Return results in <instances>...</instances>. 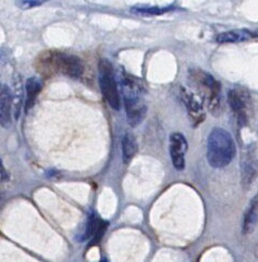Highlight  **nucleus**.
<instances>
[{
    "label": "nucleus",
    "instance_id": "6",
    "mask_svg": "<svg viewBox=\"0 0 258 262\" xmlns=\"http://www.w3.org/2000/svg\"><path fill=\"white\" fill-rule=\"evenodd\" d=\"M228 101L230 108L238 119L239 125H246L248 121V111L251 108V96L244 89H233L228 92Z\"/></svg>",
    "mask_w": 258,
    "mask_h": 262
},
{
    "label": "nucleus",
    "instance_id": "16",
    "mask_svg": "<svg viewBox=\"0 0 258 262\" xmlns=\"http://www.w3.org/2000/svg\"><path fill=\"white\" fill-rule=\"evenodd\" d=\"M172 7H149V6H136L132 8V12L139 13V14H146V15H159L170 11Z\"/></svg>",
    "mask_w": 258,
    "mask_h": 262
},
{
    "label": "nucleus",
    "instance_id": "1",
    "mask_svg": "<svg viewBox=\"0 0 258 262\" xmlns=\"http://www.w3.org/2000/svg\"><path fill=\"white\" fill-rule=\"evenodd\" d=\"M121 93L128 124L132 127L139 126L147 113L144 86L137 78L125 74L121 78Z\"/></svg>",
    "mask_w": 258,
    "mask_h": 262
},
{
    "label": "nucleus",
    "instance_id": "15",
    "mask_svg": "<svg viewBox=\"0 0 258 262\" xmlns=\"http://www.w3.org/2000/svg\"><path fill=\"white\" fill-rule=\"evenodd\" d=\"M101 219H98L95 215H92L89 217L88 223H86V226L84 229V232L81 236V241H88V239H92L94 237V235L97 232L99 225H100Z\"/></svg>",
    "mask_w": 258,
    "mask_h": 262
},
{
    "label": "nucleus",
    "instance_id": "8",
    "mask_svg": "<svg viewBox=\"0 0 258 262\" xmlns=\"http://www.w3.org/2000/svg\"><path fill=\"white\" fill-rule=\"evenodd\" d=\"M188 149L186 138L181 133H172L169 137V154L174 167L178 171L185 168V155Z\"/></svg>",
    "mask_w": 258,
    "mask_h": 262
},
{
    "label": "nucleus",
    "instance_id": "12",
    "mask_svg": "<svg viewBox=\"0 0 258 262\" xmlns=\"http://www.w3.org/2000/svg\"><path fill=\"white\" fill-rule=\"evenodd\" d=\"M252 37V34L246 30H232L217 35L216 40L219 43H233L247 40Z\"/></svg>",
    "mask_w": 258,
    "mask_h": 262
},
{
    "label": "nucleus",
    "instance_id": "13",
    "mask_svg": "<svg viewBox=\"0 0 258 262\" xmlns=\"http://www.w3.org/2000/svg\"><path fill=\"white\" fill-rule=\"evenodd\" d=\"M42 89V84L35 77H31L27 81L25 90H27V99H25V111H29L33 108L36 101L38 94Z\"/></svg>",
    "mask_w": 258,
    "mask_h": 262
},
{
    "label": "nucleus",
    "instance_id": "2",
    "mask_svg": "<svg viewBox=\"0 0 258 262\" xmlns=\"http://www.w3.org/2000/svg\"><path fill=\"white\" fill-rule=\"evenodd\" d=\"M236 155V146L232 135L221 127L210 130L207 138V160L214 169L225 168Z\"/></svg>",
    "mask_w": 258,
    "mask_h": 262
},
{
    "label": "nucleus",
    "instance_id": "4",
    "mask_svg": "<svg viewBox=\"0 0 258 262\" xmlns=\"http://www.w3.org/2000/svg\"><path fill=\"white\" fill-rule=\"evenodd\" d=\"M42 73H59L72 78H79L84 73L83 61L74 55L64 52H48L42 56L39 63Z\"/></svg>",
    "mask_w": 258,
    "mask_h": 262
},
{
    "label": "nucleus",
    "instance_id": "5",
    "mask_svg": "<svg viewBox=\"0 0 258 262\" xmlns=\"http://www.w3.org/2000/svg\"><path fill=\"white\" fill-rule=\"evenodd\" d=\"M98 70L99 86L102 96L111 108L119 110L121 101H120V94L114 75V68L111 66L110 61L107 59H101L99 61Z\"/></svg>",
    "mask_w": 258,
    "mask_h": 262
},
{
    "label": "nucleus",
    "instance_id": "11",
    "mask_svg": "<svg viewBox=\"0 0 258 262\" xmlns=\"http://www.w3.org/2000/svg\"><path fill=\"white\" fill-rule=\"evenodd\" d=\"M258 224V195L254 196L249 202L246 210L244 212L243 222H242V234L248 235L251 234L256 225Z\"/></svg>",
    "mask_w": 258,
    "mask_h": 262
},
{
    "label": "nucleus",
    "instance_id": "19",
    "mask_svg": "<svg viewBox=\"0 0 258 262\" xmlns=\"http://www.w3.org/2000/svg\"><path fill=\"white\" fill-rule=\"evenodd\" d=\"M42 2H19V6L22 8H30V7H36L41 5Z\"/></svg>",
    "mask_w": 258,
    "mask_h": 262
},
{
    "label": "nucleus",
    "instance_id": "7",
    "mask_svg": "<svg viewBox=\"0 0 258 262\" xmlns=\"http://www.w3.org/2000/svg\"><path fill=\"white\" fill-rule=\"evenodd\" d=\"M241 183L244 189H249L258 176V156L254 145L248 146L241 159Z\"/></svg>",
    "mask_w": 258,
    "mask_h": 262
},
{
    "label": "nucleus",
    "instance_id": "9",
    "mask_svg": "<svg viewBox=\"0 0 258 262\" xmlns=\"http://www.w3.org/2000/svg\"><path fill=\"white\" fill-rule=\"evenodd\" d=\"M181 98L185 104L191 121L194 125H199L205 119V112L202 102L197 99V97H195V95L192 92L185 89H181Z\"/></svg>",
    "mask_w": 258,
    "mask_h": 262
},
{
    "label": "nucleus",
    "instance_id": "3",
    "mask_svg": "<svg viewBox=\"0 0 258 262\" xmlns=\"http://www.w3.org/2000/svg\"><path fill=\"white\" fill-rule=\"evenodd\" d=\"M188 78H190L192 86L205 102L207 109L213 116L218 117L221 112L220 83L211 74L200 68L190 69Z\"/></svg>",
    "mask_w": 258,
    "mask_h": 262
},
{
    "label": "nucleus",
    "instance_id": "14",
    "mask_svg": "<svg viewBox=\"0 0 258 262\" xmlns=\"http://www.w3.org/2000/svg\"><path fill=\"white\" fill-rule=\"evenodd\" d=\"M139 150L136 137L132 133H126L122 138V158L124 163L131 162Z\"/></svg>",
    "mask_w": 258,
    "mask_h": 262
},
{
    "label": "nucleus",
    "instance_id": "10",
    "mask_svg": "<svg viewBox=\"0 0 258 262\" xmlns=\"http://www.w3.org/2000/svg\"><path fill=\"white\" fill-rule=\"evenodd\" d=\"M13 97L9 87L0 83V126L9 127L11 125Z\"/></svg>",
    "mask_w": 258,
    "mask_h": 262
},
{
    "label": "nucleus",
    "instance_id": "18",
    "mask_svg": "<svg viewBox=\"0 0 258 262\" xmlns=\"http://www.w3.org/2000/svg\"><path fill=\"white\" fill-rule=\"evenodd\" d=\"M8 179H9V176H8L4 164H3L2 160H0V187L5 185V183L8 181Z\"/></svg>",
    "mask_w": 258,
    "mask_h": 262
},
{
    "label": "nucleus",
    "instance_id": "17",
    "mask_svg": "<svg viewBox=\"0 0 258 262\" xmlns=\"http://www.w3.org/2000/svg\"><path fill=\"white\" fill-rule=\"evenodd\" d=\"M107 228H108V223H107L106 221H102V220H101L100 225H99V228H98L97 232L95 233V235H94V237L91 239V243H90L91 246L97 245V244L101 241L102 236H104V234L106 233Z\"/></svg>",
    "mask_w": 258,
    "mask_h": 262
}]
</instances>
